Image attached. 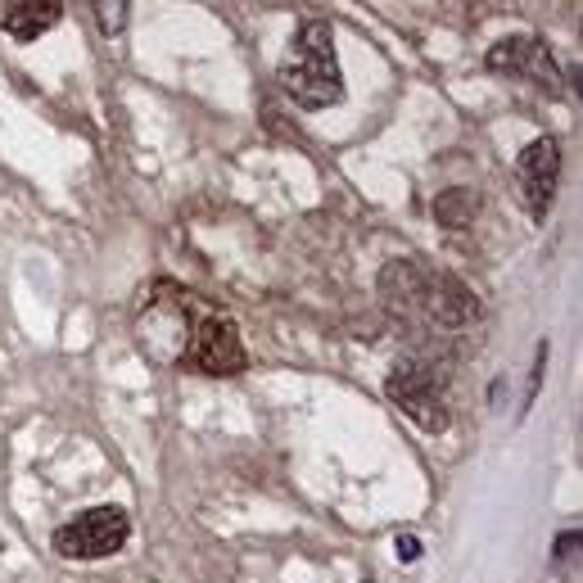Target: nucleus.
Returning a JSON list of instances; mask_svg holds the SVG:
<instances>
[{
	"label": "nucleus",
	"instance_id": "obj_6",
	"mask_svg": "<svg viewBox=\"0 0 583 583\" xmlns=\"http://www.w3.org/2000/svg\"><path fill=\"white\" fill-rule=\"evenodd\" d=\"M557 181H561V145L551 136H538L520 149V163H515V186L520 199H525L530 218H547L551 195H557Z\"/></svg>",
	"mask_w": 583,
	"mask_h": 583
},
{
	"label": "nucleus",
	"instance_id": "obj_13",
	"mask_svg": "<svg viewBox=\"0 0 583 583\" xmlns=\"http://www.w3.org/2000/svg\"><path fill=\"white\" fill-rule=\"evenodd\" d=\"M362 583H376V579H362Z\"/></svg>",
	"mask_w": 583,
	"mask_h": 583
},
{
	"label": "nucleus",
	"instance_id": "obj_12",
	"mask_svg": "<svg viewBox=\"0 0 583 583\" xmlns=\"http://www.w3.org/2000/svg\"><path fill=\"white\" fill-rule=\"evenodd\" d=\"M570 547H579V530H574V534H561V538H557V557H561V561L570 557Z\"/></svg>",
	"mask_w": 583,
	"mask_h": 583
},
{
	"label": "nucleus",
	"instance_id": "obj_1",
	"mask_svg": "<svg viewBox=\"0 0 583 583\" xmlns=\"http://www.w3.org/2000/svg\"><path fill=\"white\" fill-rule=\"evenodd\" d=\"M380 290L389 299V308H398L416 326L457 330L475 317V294L466 286H457L452 276L425 271L416 263H389L380 276Z\"/></svg>",
	"mask_w": 583,
	"mask_h": 583
},
{
	"label": "nucleus",
	"instance_id": "obj_5",
	"mask_svg": "<svg viewBox=\"0 0 583 583\" xmlns=\"http://www.w3.org/2000/svg\"><path fill=\"white\" fill-rule=\"evenodd\" d=\"M181 362L199 366L204 376H235L250 366V353H244V340H240V326L227 317V313H212L204 308L191 326V340H186V353Z\"/></svg>",
	"mask_w": 583,
	"mask_h": 583
},
{
	"label": "nucleus",
	"instance_id": "obj_4",
	"mask_svg": "<svg viewBox=\"0 0 583 583\" xmlns=\"http://www.w3.org/2000/svg\"><path fill=\"white\" fill-rule=\"evenodd\" d=\"M393 408L403 412L412 425H421L425 435H444L452 412H448V393H444V380L435 376V366L425 362H398L389 380H385Z\"/></svg>",
	"mask_w": 583,
	"mask_h": 583
},
{
	"label": "nucleus",
	"instance_id": "obj_10",
	"mask_svg": "<svg viewBox=\"0 0 583 583\" xmlns=\"http://www.w3.org/2000/svg\"><path fill=\"white\" fill-rule=\"evenodd\" d=\"M127 10L132 5H122V0H118V5H100V27H105V33H118V27L127 23Z\"/></svg>",
	"mask_w": 583,
	"mask_h": 583
},
{
	"label": "nucleus",
	"instance_id": "obj_9",
	"mask_svg": "<svg viewBox=\"0 0 583 583\" xmlns=\"http://www.w3.org/2000/svg\"><path fill=\"white\" fill-rule=\"evenodd\" d=\"M475 212H479V195L475 191H462V186H448L444 195H435V218L439 227H471L475 222Z\"/></svg>",
	"mask_w": 583,
	"mask_h": 583
},
{
	"label": "nucleus",
	"instance_id": "obj_3",
	"mask_svg": "<svg viewBox=\"0 0 583 583\" xmlns=\"http://www.w3.org/2000/svg\"><path fill=\"white\" fill-rule=\"evenodd\" d=\"M127 534H132V520L122 507H90V511L73 515L69 525H59L50 547L64 561H105L113 551H122Z\"/></svg>",
	"mask_w": 583,
	"mask_h": 583
},
{
	"label": "nucleus",
	"instance_id": "obj_8",
	"mask_svg": "<svg viewBox=\"0 0 583 583\" xmlns=\"http://www.w3.org/2000/svg\"><path fill=\"white\" fill-rule=\"evenodd\" d=\"M59 19H64V5H59V0H37V5H5L0 27H5L14 41H37Z\"/></svg>",
	"mask_w": 583,
	"mask_h": 583
},
{
	"label": "nucleus",
	"instance_id": "obj_2",
	"mask_svg": "<svg viewBox=\"0 0 583 583\" xmlns=\"http://www.w3.org/2000/svg\"><path fill=\"white\" fill-rule=\"evenodd\" d=\"M286 96L303 109H326L344 96L340 54H335V27L326 19H308L294 37V54L281 64Z\"/></svg>",
	"mask_w": 583,
	"mask_h": 583
},
{
	"label": "nucleus",
	"instance_id": "obj_11",
	"mask_svg": "<svg viewBox=\"0 0 583 583\" xmlns=\"http://www.w3.org/2000/svg\"><path fill=\"white\" fill-rule=\"evenodd\" d=\"M393 551H398V561H403V566H412L421 557V538L416 534H398L393 538Z\"/></svg>",
	"mask_w": 583,
	"mask_h": 583
},
{
	"label": "nucleus",
	"instance_id": "obj_7",
	"mask_svg": "<svg viewBox=\"0 0 583 583\" xmlns=\"http://www.w3.org/2000/svg\"><path fill=\"white\" fill-rule=\"evenodd\" d=\"M488 73H530L543 82H557V69H551V50L538 37H502L494 50H488Z\"/></svg>",
	"mask_w": 583,
	"mask_h": 583
}]
</instances>
